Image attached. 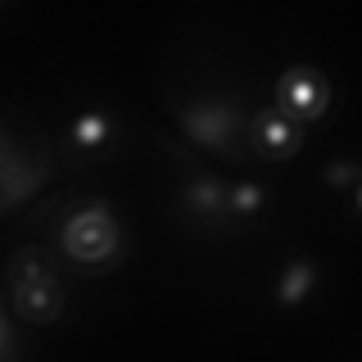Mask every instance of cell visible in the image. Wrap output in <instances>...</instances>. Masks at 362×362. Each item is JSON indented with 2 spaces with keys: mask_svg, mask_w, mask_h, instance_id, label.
Wrapping results in <instances>:
<instances>
[{
  "mask_svg": "<svg viewBox=\"0 0 362 362\" xmlns=\"http://www.w3.org/2000/svg\"><path fill=\"white\" fill-rule=\"evenodd\" d=\"M54 245H59L64 263L77 267L82 276H95V272H109L122 263V226L113 218V209L105 199H82L59 218L54 226Z\"/></svg>",
  "mask_w": 362,
  "mask_h": 362,
  "instance_id": "6da1fadb",
  "label": "cell"
},
{
  "mask_svg": "<svg viewBox=\"0 0 362 362\" xmlns=\"http://www.w3.org/2000/svg\"><path fill=\"white\" fill-rule=\"evenodd\" d=\"M272 109L290 122L326 118V109H331V82H326V73H317L308 64L286 68V73L276 77V86H272Z\"/></svg>",
  "mask_w": 362,
  "mask_h": 362,
  "instance_id": "7a4b0ae2",
  "label": "cell"
},
{
  "mask_svg": "<svg viewBox=\"0 0 362 362\" xmlns=\"http://www.w3.org/2000/svg\"><path fill=\"white\" fill-rule=\"evenodd\" d=\"M181 127L190 132V141L204 145V150L218 154H240L235 150V132L245 127V113L231 105V100H209V105H186L177 109Z\"/></svg>",
  "mask_w": 362,
  "mask_h": 362,
  "instance_id": "3957f363",
  "label": "cell"
},
{
  "mask_svg": "<svg viewBox=\"0 0 362 362\" xmlns=\"http://www.w3.org/2000/svg\"><path fill=\"white\" fill-rule=\"evenodd\" d=\"M9 299H14L18 322H28V326L59 322V313H64L59 272H54V276H37V281H14V286H9Z\"/></svg>",
  "mask_w": 362,
  "mask_h": 362,
  "instance_id": "277c9868",
  "label": "cell"
},
{
  "mask_svg": "<svg viewBox=\"0 0 362 362\" xmlns=\"http://www.w3.org/2000/svg\"><path fill=\"white\" fill-rule=\"evenodd\" d=\"M249 145H254V154L267 158V163L294 158V154L303 150V122L281 118L276 109H272V113H258V118L249 122Z\"/></svg>",
  "mask_w": 362,
  "mask_h": 362,
  "instance_id": "5b68a950",
  "label": "cell"
},
{
  "mask_svg": "<svg viewBox=\"0 0 362 362\" xmlns=\"http://www.w3.org/2000/svg\"><path fill=\"white\" fill-rule=\"evenodd\" d=\"M41 177H45V168H32V163H23V158L9 154L5 163H0V209H9V204H18L23 195H32V190L41 186Z\"/></svg>",
  "mask_w": 362,
  "mask_h": 362,
  "instance_id": "8992f818",
  "label": "cell"
},
{
  "mask_svg": "<svg viewBox=\"0 0 362 362\" xmlns=\"http://www.w3.org/2000/svg\"><path fill=\"white\" fill-rule=\"evenodd\" d=\"M317 286V267L308 263V258H294V263L281 272V286H276V303H303L308 299V290Z\"/></svg>",
  "mask_w": 362,
  "mask_h": 362,
  "instance_id": "52a82bcc",
  "label": "cell"
},
{
  "mask_svg": "<svg viewBox=\"0 0 362 362\" xmlns=\"http://www.w3.org/2000/svg\"><path fill=\"white\" fill-rule=\"evenodd\" d=\"M186 204L199 213V218H218L222 204H226V190H222L213 177H195V181L186 186Z\"/></svg>",
  "mask_w": 362,
  "mask_h": 362,
  "instance_id": "ba28073f",
  "label": "cell"
},
{
  "mask_svg": "<svg viewBox=\"0 0 362 362\" xmlns=\"http://www.w3.org/2000/svg\"><path fill=\"white\" fill-rule=\"evenodd\" d=\"M105 141H109V118L95 113V109H86L82 118L73 122V145L77 150H95V145H105Z\"/></svg>",
  "mask_w": 362,
  "mask_h": 362,
  "instance_id": "9c48e42d",
  "label": "cell"
},
{
  "mask_svg": "<svg viewBox=\"0 0 362 362\" xmlns=\"http://www.w3.org/2000/svg\"><path fill=\"white\" fill-rule=\"evenodd\" d=\"M226 204H231V213H240V218H249V213L263 209V186H254V181H240V186L226 190Z\"/></svg>",
  "mask_w": 362,
  "mask_h": 362,
  "instance_id": "30bf717a",
  "label": "cell"
},
{
  "mask_svg": "<svg viewBox=\"0 0 362 362\" xmlns=\"http://www.w3.org/2000/svg\"><path fill=\"white\" fill-rule=\"evenodd\" d=\"M326 186H335V190H349V186H354V181H358V163H354V158H339V163H326Z\"/></svg>",
  "mask_w": 362,
  "mask_h": 362,
  "instance_id": "8fae6325",
  "label": "cell"
},
{
  "mask_svg": "<svg viewBox=\"0 0 362 362\" xmlns=\"http://www.w3.org/2000/svg\"><path fill=\"white\" fill-rule=\"evenodd\" d=\"M5 158H9V145H0V163H5Z\"/></svg>",
  "mask_w": 362,
  "mask_h": 362,
  "instance_id": "7c38bea8",
  "label": "cell"
},
{
  "mask_svg": "<svg viewBox=\"0 0 362 362\" xmlns=\"http://www.w3.org/2000/svg\"><path fill=\"white\" fill-rule=\"evenodd\" d=\"M0 349H5V322H0Z\"/></svg>",
  "mask_w": 362,
  "mask_h": 362,
  "instance_id": "4fadbf2b",
  "label": "cell"
},
{
  "mask_svg": "<svg viewBox=\"0 0 362 362\" xmlns=\"http://www.w3.org/2000/svg\"><path fill=\"white\" fill-rule=\"evenodd\" d=\"M0 145H5V136H0Z\"/></svg>",
  "mask_w": 362,
  "mask_h": 362,
  "instance_id": "5bb4252c",
  "label": "cell"
}]
</instances>
